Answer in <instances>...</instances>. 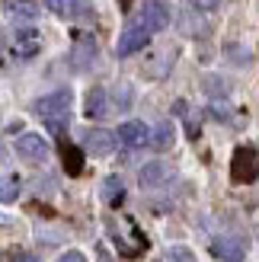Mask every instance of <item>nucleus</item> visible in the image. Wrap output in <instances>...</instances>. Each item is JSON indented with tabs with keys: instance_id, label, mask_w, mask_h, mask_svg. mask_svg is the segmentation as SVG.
<instances>
[{
	"instance_id": "2",
	"label": "nucleus",
	"mask_w": 259,
	"mask_h": 262,
	"mask_svg": "<svg viewBox=\"0 0 259 262\" xmlns=\"http://www.w3.org/2000/svg\"><path fill=\"white\" fill-rule=\"evenodd\" d=\"M230 176L234 182H253L259 176V154L256 147H237L234 150V160H230Z\"/></svg>"
},
{
	"instance_id": "16",
	"label": "nucleus",
	"mask_w": 259,
	"mask_h": 262,
	"mask_svg": "<svg viewBox=\"0 0 259 262\" xmlns=\"http://www.w3.org/2000/svg\"><path fill=\"white\" fill-rule=\"evenodd\" d=\"M64 169H68L71 176H80L83 173V150L74 147V144H64Z\"/></svg>"
},
{
	"instance_id": "3",
	"label": "nucleus",
	"mask_w": 259,
	"mask_h": 262,
	"mask_svg": "<svg viewBox=\"0 0 259 262\" xmlns=\"http://www.w3.org/2000/svg\"><path fill=\"white\" fill-rule=\"evenodd\" d=\"M138 26H141V29H147L150 35L154 32H163L166 26H170V7H166L163 0H144L141 16H138Z\"/></svg>"
},
{
	"instance_id": "22",
	"label": "nucleus",
	"mask_w": 259,
	"mask_h": 262,
	"mask_svg": "<svg viewBox=\"0 0 259 262\" xmlns=\"http://www.w3.org/2000/svg\"><path fill=\"white\" fill-rule=\"evenodd\" d=\"M192 7H196L199 13H211V10L221 7V0H192Z\"/></svg>"
},
{
	"instance_id": "19",
	"label": "nucleus",
	"mask_w": 259,
	"mask_h": 262,
	"mask_svg": "<svg viewBox=\"0 0 259 262\" xmlns=\"http://www.w3.org/2000/svg\"><path fill=\"white\" fill-rule=\"evenodd\" d=\"M227 55L234 58V64H250V58H253V48H243V45H230V48H227Z\"/></svg>"
},
{
	"instance_id": "6",
	"label": "nucleus",
	"mask_w": 259,
	"mask_h": 262,
	"mask_svg": "<svg viewBox=\"0 0 259 262\" xmlns=\"http://www.w3.org/2000/svg\"><path fill=\"white\" fill-rule=\"evenodd\" d=\"M176 169L170 163H163V160H150L141 166V173H138V182H141V189H160L163 182H170L173 179Z\"/></svg>"
},
{
	"instance_id": "7",
	"label": "nucleus",
	"mask_w": 259,
	"mask_h": 262,
	"mask_svg": "<svg viewBox=\"0 0 259 262\" xmlns=\"http://www.w3.org/2000/svg\"><path fill=\"white\" fill-rule=\"evenodd\" d=\"M150 42V32L147 29H141V26H128V29L119 35V42H115V55L119 58H128V55H135V51H141Z\"/></svg>"
},
{
	"instance_id": "14",
	"label": "nucleus",
	"mask_w": 259,
	"mask_h": 262,
	"mask_svg": "<svg viewBox=\"0 0 259 262\" xmlns=\"http://www.w3.org/2000/svg\"><path fill=\"white\" fill-rule=\"evenodd\" d=\"M150 147L154 150H170L173 144H176V128H173V122H160L157 128L150 131Z\"/></svg>"
},
{
	"instance_id": "13",
	"label": "nucleus",
	"mask_w": 259,
	"mask_h": 262,
	"mask_svg": "<svg viewBox=\"0 0 259 262\" xmlns=\"http://www.w3.org/2000/svg\"><path fill=\"white\" fill-rule=\"evenodd\" d=\"M106 109H109L106 90H102V86H93V90L87 93V102H83V115H87V119H102V115H106Z\"/></svg>"
},
{
	"instance_id": "24",
	"label": "nucleus",
	"mask_w": 259,
	"mask_h": 262,
	"mask_svg": "<svg viewBox=\"0 0 259 262\" xmlns=\"http://www.w3.org/2000/svg\"><path fill=\"white\" fill-rule=\"evenodd\" d=\"M13 262H42V259L32 256V253H16V256H13Z\"/></svg>"
},
{
	"instance_id": "1",
	"label": "nucleus",
	"mask_w": 259,
	"mask_h": 262,
	"mask_svg": "<svg viewBox=\"0 0 259 262\" xmlns=\"http://www.w3.org/2000/svg\"><path fill=\"white\" fill-rule=\"evenodd\" d=\"M71 106H74V93L71 90H55L42 99H35V115H42L45 125L51 135H64V125H68V115H71Z\"/></svg>"
},
{
	"instance_id": "18",
	"label": "nucleus",
	"mask_w": 259,
	"mask_h": 262,
	"mask_svg": "<svg viewBox=\"0 0 259 262\" xmlns=\"http://www.w3.org/2000/svg\"><path fill=\"white\" fill-rule=\"evenodd\" d=\"M166 262H196V253H192L189 246H173V250L166 253Z\"/></svg>"
},
{
	"instance_id": "8",
	"label": "nucleus",
	"mask_w": 259,
	"mask_h": 262,
	"mask_svg": "<svg viewBox=\"0 0 259 262\" xmlns=\"http://www.w3.org/2000/svg\"><path fill=\"white\" fill-rule=\"evenodd\" d=\"M211 256L218 262H243V256H247V243H243L240 237H218L211 243Z\"/></svg>"
},
{
	"instance_id": "11",
	"label": "nucleus",
	"mask_w": 259,
	"mask_h": 262,
	"mask_svg": "<svg viewBox=\"0 0 259 262\" xmlns=\"http://www.w3.org/2000/svg\"><path fill=\"white\" fill-rule=\"evenodd\" d=\"M115 135L112 131H106V128H90L87 135H83V147L93 154V157H106V154H112L115 150Z\"/></svg>"
},
{
	"instance_id": "12",
	"label": "nucleus",
	"mask_w": 259,
	"mask_h": 262,
	"mask_svg": "<svg viewBox=\"0 0 259 262\" xmlns=\"http://www.w3.org/2000/svg\"><path fill=\"white\" fill-rule=\"evenodd\" d=\"M38 48H42V35L35 29H16V35H13V55L32 58V55H38Z\"/></svg>"
},
{
	"instance_id": "21",
	"label": "nucleus",
	"mask_w": 259,
	"mask_h": 262,
	"mask_svg": "<svg viewBox=\"0 0 259 262\" xmlns=\"http://www.w3.org/2000/svg\"><path fill=\"white\" fill-rule=\"evenodd\" d=\"M205 83H208L211 96H218V93H221V96H227V83H224V80H218V77H208V80H205Z\"/></svg>"
},
{
	"instance_id": "9",
	"label": "nucleus",
	"mask_w": 259,
	"mask_h": 262,
	"mask_svg": "<svg viewBox=\"0 0 259 262\" xmlns=\"http://www.w3.org/2000/svg\"><path fill=\"white\" fill-rule=\"evenodd\" d=\"M96 55H99V48H96V38H90V35H83V38H77L74 42V48H71V64L77 71H90L96 64Z\"/></svg>"
},
{
	"instance_id": "4",
	"label": "nucleus",
	"mask_w": 259,
	"mask_h": 262,
	"mask_svg": "<svg viewBox=\"0 0 259 262\" xmlns=\"http://www.w3.org/2000/svg\"><path fill=\"white\" fill-rule=\"evenodd\" d=\"M48 10H55L61 19H74V23H93L96 10L90 0H48Z\"/></svg>"
},
{
	"instance_id": "23",
	"label": "nucleus",
	"mask_w": 259,
	"mask_h": 262,
	"mask_svg": "<svg viewBox=\"0 0 259 262\" xmlns=\"http://www.w3.org/2000/svg\"><path fill=\"white\" fill-rule=\"evenodd\" d=\"M58 262H87V256H83V253H77V250H68Z\"/></svg>"
},
{
	"instance_id": "17",
	"label": "nucleus",
	"mask_w": 259,
	"mask_h": 262,
	"mask_svg": "<svg viewBox=\"0 0 259 262\" xmlns=\"http://www.w3.org/2000/svg\"><path fill=\"white\" fill-rule=\"evenodd\" d=\"M19 189H23L19 176H0V205H13L19 199Z\"/></svg>"
},
{
	"instance_id": "5",
	"label": "nucleus",
	"mask_w": 259,
	"mask_h": 262,
	"mask_svg": "<svg viewBox=\"0 0 259 262\" xmlns=\"http://www.w3.org/2000/svg\"><path fill=\"white\" fill-rule=\"evenodd\" d=\"M16 154L23 157V160H29V163H45L48 160V141L42 135H35V131H23V135L16 138Z\"/></svg>"
},
{
	"instance_id": "15",
	"label": "nucleus",
	"mask_w": 259,
	"mask_h": 262,
	"mask_svg": "<svg viewBox=\"0 0 259 262\" xmlns=\"http://www.w3.org/2000/svg\"><path fill=\"white\" fill-rule=\"evenodd\" d=\"M122 199H125L122 176H106V179H102V202H106V205H119Z\"/></svg>"
},
{
	"instance_id": "10",
	"label": "nucleus",
	"mask_w": 259,
	"mask_h": 262,
	"mask_svg": "<svg viewBox=\"0 0 259 262\" xmlns=\"http://www.w3.org/2000/svg\"><path fill=\"white\" fill-rule=\"evenodd\" d=\"M115 141H122L125 147H144V144L150 141V128L144 122H122L119 131H115Z\"/></svg>"
},
{
	"instance_id": "20",
	"label": "nucleus",
	"mask_w": 259,
	"mask_h": 262,
	"mask_svg": "<svg viewBox=\"0 0 259 262\" xmlns=\"http://www.w3.org/2000/svg\"><path fill=\"white\" fill-rule=\"evenodd\" d=\"M230 112H234V109H230L227 102H221V99H214V102H211V115H214L218 122H230Z\"/></svg>"
}]
</instances>
